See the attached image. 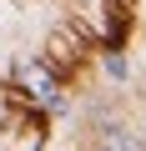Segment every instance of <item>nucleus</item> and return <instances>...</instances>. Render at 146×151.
Wrapping results in <instances>:
<instances>
[{"instance_id":"obj_3","label":"nucleus","mask_w":146,"mask_h":151,"mask_svg":"<svg viewBox=\"0 0 146 151\" xmlns=\"http://www.w3.org/2000/svg\"><path fill=\"white\" fill-rule=\"evenodd\" d=\"M91 151H126V146H121V141H111V136H106V141H101V146H91Z\"/></svg>"},{"instance_id":"obj_2","label":"nucleus","mask_w":146,"mask_h":151,"mask_svg":"<svg viewBox=\"0 0 146 151\" xmlns=\"http://www.w3.org/2000/svg\"><path fill=\"white\" fill-rule=\"evenodd\" d=\"M106 70L116 76V81H126V60H121V55H106Z\"/></svg>"},{"instance_id":"obj_1","label":"nucleus","mask_w":146,"mask_h":151,"mask_svg":"<svg viewBox=\"0 0 146 151\" xmlns=\"http://www.w3.org/2000/svg\"><path fill=\"white\" fill-rule=\"evenodd\" d=\"M25 86H30V91H35V96H40L50 111L60 106V91H55V81H50V76H45L40 65H25Z\"/></svg>"},{"instance_id":"obj_4","label":"nucleus","mask_w":146,"mask_h":151,"mask_svg":"<svg viewBox=\"0 0 146 151\" xmlns=\"http://www.w3.org/2000/svg\"><path fill=\"white\" fill-rule=\"evenodd\" d=\"M136 151H146V141H136Z\"/></svg>"}]
</instances>
